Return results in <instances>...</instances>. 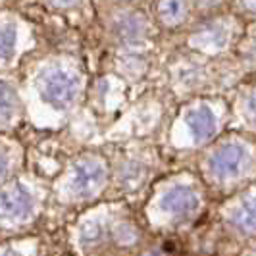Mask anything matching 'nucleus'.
<instances>
[{
  "instance_id": "17",
  "label": "nucleus",
  "mask_w": 256,
  "mask_h": 256,
  "mask_svg": "<svg viewBox=\"0 0 256 256\" xmlns=\"http://www.w3.org/2000/svg\"><path fill=\"white\" fill-rule=\"evenodd\" d=\"M248 112L256 118V94L254 96H250V100H248Z\"/></svg>"
},
{
  "instance_id": "6",
  "label": "nucleus",
  "mask_w": 256,
  "mask_h": 256,
  "mask_svg": "<svg viewBox=\"0 0 256 256\" xmlns=\"http://www.w3.org/2000/svg\"><path fill=\"white\" fill-rule=\"evenodd\" d=\"M222 224L228 235L243 241H256V189L239 192L222 210Z\"/></svg>"
},
{
  "instance_id": "10",
  "label": "nucleus",
  "mask_w": 256,
  "mask_h": 256,
  "mask_svg": "<svg viewBox=\"0 0 256 256\" xmlns=\"http://www.w3.org/2000/svg\"><path fill=\"white\" fill-rule=\"evenodd\" d=\"M38 244L35 239H14L0 243V256H37Z\"/></svg>"
},
{
  "instance_id": "19",
  "label": "nucleus",
  "mask_w": 256,
  "mask_h": 256,
  "mask_svg": "<svg viewBox=\"0 0 256 256\" xmlns=\"http://www.w3.org/2000/svg\"><path fill=\"white\" fill-rule=\"evenodd\" d=\"M54 4H58V6H72L74 2H77V0H52Z\"/></svg>"
},
{
  "instance_id": "8",
  "label": "nucleus",
  "mask_w": 256,
  "mask_h": 256,
  "mask_svg": "<svg viewBox=\"0 0 256 256\" xmlns=\"http://www.w3.org/2000/svg\"><path fill=\"white\" fill-rule=\"evenodd\" d=\"M187 131L191 135L192 142H206L210 141L216 133V116L212 114L210 108H196L187 116Z\"/></svg>"
},
{
  "instance_id": "2",
  "label": "nucleus",
  "mask_w": 256,
  "mask_h": 256,
  "mask_svg": "<svg viewBox=\"0 0 256 256\" xmlns=\"http://www.w3.org/2000/svg\"><path fill=\"white\" fill-rule=\"evenodd\" d=\"M204 210V196L191 183H172L156 191L146 206V224L160 233H178L198 220Z\"/></svg>"
},
{
  "instance_id": "9",
  "label": "nucleus",
  "mask_w": 256,
  "mask_h": 256,
  "mask_svg": "<svg viewBox=\"0 0 256 256\" xmlns=\"http://www.w3.org/2000/svg\"><path fill=\"white\" fill-rule=\"evenodd\" d=\"M192 46H198L206 52H212V50H220L226 42H228V33L226 29L220 26H210L194 33V37L191 38Z\"/></svg>"
},
{
  "instance_id": "15",
  "label": "nucleus",
  "mask_w": 256,
  "mask_h": 256,
  "mask_svg": "<svg viewBox=\"0 0 256 256\" xmlns=\"http://www.w3.org/2000/svg\"><path fill=\"white\" fill-rule=\"evenodd\" d=\"M10 168H12V162H10V156L6 150L0 148V187L2 183L8 180V174H10Z\"/></svg>"
},
{
  "instance_id": "13",
  "label": "nucleus",
  "mask_w": 256,
  "mask_h": 256,
  "mask_svg": "<svg viewBox=\"0 0 256 256\" xmlns=\"http://www.w3.org/2000/svg\"><path fill=\"white\" fill-rule=\"evenodd\" d=\"M16 46V31L10 26H0V62L12 56Z\"/></svg>"
},
{
  "instance_id": "21",
  "label": "nucleus",
  "mask_w": 256,
  "mask_h": 256,
  "mask_svg": "<svg viewBox=\"0 0 256 256\" xmlns=\"http://www.w3.org/2000/svg\"><path fill=\"white\" fill-rule=\"evenodd\" d=\"M72 256H74V254H72Z\"/></svg>"
},
{
  "instance_id": "1",
  "label": "nucleus",
  "mask_w": 256,
  "mask_h": 256,
  "mask_svg": "<svg viewBox=\"0 0 256 256\" xmlns=\"http://www.w3.org/2000/svg\"><path fill=\"white\" fill-rule=\"evenodd\" d=\"M74 256H104L110 248L128 250L142 243V230L120 204L90 208L70 230Z\"/></svg>"
},
{
  "instance_id": "20",
  "label": "nucleus",
  "mask_w": 256,
  "mask_h": 256,
  "mask_svg": "<svg viewBox=\"0 0 256 256\" xmlns=\"http://www.w3.org/2000/svg\"><path fill=\"white\" fill-rule=\"evenodd\" d=\"M243 256H256V246H252V248H248L246 252H244Z\"/></svg>"
},
{
  "instance_id": "4",
  "label": "nucleus",
  "mask_w": 256,
  "mask_h": 256,
  "mask_svg": "<svg viewBox=\"0 0 256 256\" xmlns=\"http://www.w3.org/2000/svg\"><path fill=\"white\" fill-rule=\"evenodd\" d=\"M108 168L96 156H83L70 168L62 187V200L68 204H85L96 198L106 187Z\"/></svg>"
},
{
  "instance_id": "14",
  "label": "nucleus",
  "mask_w": 256,
  "mask_h": 256,
  "mask_svg": "<svg viewBox=\"0 0 256 256\" xmlns=\"http://www.w3.org/2000/svg\"><path fill=\"white\" fill-rule=\"evenodd\" d=\"M122 33H124V37H135V35H139L142 29V24L137 20V18H129L126 20L124 24H122Z\"/></svg>"
},
{
  "instance_id": "12",
  "label": "nucleus",
  "mask_w": 256,
  "mask_h": 256,
  "mask_svg": "<svg viewBox=\"0 0 256 256\" xmlns=\"http://www.w3.org/2000/svg\"><path fill=\"white\" fill-rule=\"evenodd\" d=\"M16 106H18L16 92L8 85L0 83V124H6L12 120L16 114Z\"/></svg>"
},
{
  "instance_id": "18",
  "label": "nucleus",
  "mask_w": 256,
  "mask_h": 256,
  "mask_svg": "<svg viewBox=\"0 0 256 256\" xmlns=\"http://www.w3.org/2000/svg\"><path fill=\"white\" fill-rule=\"evenodd\" d=\"M241 2H243L244 8H248V10L256 12V0H241Z\"/></svg>"
},
{
  "instance_id": "3",
  "label": "nucleus",
  "mask_w": 256,
  "mask_h": 256,
  "mask_svg": "<svg viewBox=\"0 0 256 256\" xmlns=\"http://www.w3.org/2000/svg\"><path fill=\"white\" fill-rule=\"evenodd\" d=\"M42 198L27 183L16 181L0 187V230L24 231L37 222Z\"/></svg>"
},
{
  "instance_id": "5",
  "label": "nucleus",
  "mask_w": 256,
  "mask_h": 256,
  "mask_svg": "<svg viewBox=\"0 0 256 256\" xmlns=\"http://www.w3.org/2000/svg\"><path fill=\"white\" fill-rule=\"evenodd\" d=\"M252 164L250 152L241 142H224L216 146L206 158V172L212 181L228 185L239 181L244 174H248Z\"/></svg>"
},
{
  "instance_id": "16",
  "label": "nucleus",
  "mask_w": 256,
  "mask_h": 256,
  "mask_svg": "<svg viewBox=\"0 0 256 256\" xmlns=\"http://www.w3.org/2000/svg\"><path fill=\"white\" fill-rule=\"evenodd\" d=\"M139 256H170L164 250V248H160V246H146V248H142Z\"/></svg>"
},
{
  "instance_id": "7",
  "label": "nucleus",
  "mask_w": 256,
  "mask_h": 256,
  "mask_svg": "<svg viewBox=\"0 0 256 256\" xmlns=\"http://www.w3.org/2000/svg\"><path fill=\"white\" fill-rule=\"evenodd\" d=\"M79 92L77 77L64 70H52L40 81V94L56 110L72 106Z\"/></svg>"
},
{
  "instance_id": "11",
  "label": "nucleus",
  "mask_w": 256,
  "mask_h": 256,
  "mask_svg": "<svg viewBox=\"0 0 256 256\" xmlns=\"http://www.w3.org/2000/svg\"><path fill=\"white\" fill-rule=\"evenodd\" d=\"M158 16L164 24H178L185 18V2L183 0H160Z\"/></svg>"
}]
</instances>
